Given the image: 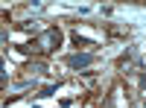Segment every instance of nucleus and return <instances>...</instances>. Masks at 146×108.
<instances>
[{
	"instance_id": "7ed1b4c3",
	"label": "nucleus",
	"mask_w": 146,
	"mask_h": 108,
	"mask_svg": "<svg viewBox=\"0 0 146 108\" xmlns=\"http://www.w3.org/2000/svg\"><path fill=\"white\" fill-rule=\"evenodd\" d=\"M56 88H58V85H47V88H41L38 97H50V93H56Z\"/></svg>"
},
{
	"instance_id": "20e7f679",
	"label": "nucleus",
	"mask_w": 146,
	"mask_h": 108,
	"mask_svg": "<svg viewBox=\"0 0 146 108\" xmlns=\"http://www.w3.org/2000/svg\"><path fill=\"white\" fill-rule=\"evenodd\" d=\"M140 85H143V91H146V73H140Z\"/></svg>"
},
{
	"instance_id": "f03ea898",
	"label": "nucleus",
	"mask_w": 146,
	"mask_h": 108,
	"mask_svg": "<svg viewBox=\"0 0 146 108\" xmlns=\"http://www.w3.org/2000/svg\"><path fill=\"white\" fill-rule=\"evenodd\" d=\"M88 64H94V53H73V56H67V67H73V70H82Z\"/></svg>"
},
{
	"instance_id": "f257e3e1",
	"label": "nucleus",
	"mask_w": 146,
	"mask_h": 108,
	"mask_svg": "<svg viewBox=\"0 0 146 108\" xmlns=\"http://www.w3.org/2000/svg\"><path fill=\"white\" fill-rule=\"evenodd\" d=\"M58 41H62V32H58V27H50L41 38H35V44H32V50L35 53H50V50H56L58 47Z\"/></svg>"
}]
</instances>
